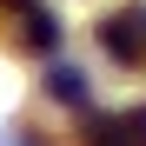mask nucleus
I'll return each mask as SVG.
<instances>
[{
	"label": "nucleus",
	"instance_id": "nucleus-1",
	"mask_svg": "<svg viewBox=\"0 0 146 146\" xmlns=\"http://www.w3.org/2000/svg\"><path fill=\"white\" fill-rule=\"evenodd\" d=\"M53 93H60V100H86V86H80V80H73V73H66V66H53Z\"/></svg>",
	"mask_w": 146,
	"mask_h": 146
},
{
	"label": "nucleus",
	"instance_id": "nucleus-2",
	"mask_svg": "<svg viewBox=\"0 0 146 146\" xmlns=\"http://www.w3.org/2000/svg\"><path fill=\"white\" fill-rule=\"evenodd\" d=\"M33 40H46V46L60 40V27H53V13H33Z\"/></svg>",
	"mask_w": 146,
	"mask_h": 146
}]
</instances>
